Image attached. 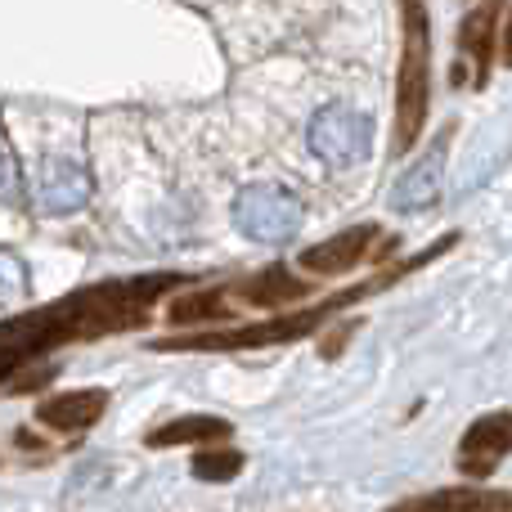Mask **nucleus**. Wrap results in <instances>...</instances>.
<instances>
[{
  "label": "nucleus",
  "instance_id": "nucleus-1",
  "mask_svg": "<svg viewBox=\"0 0 512 512\" xmlns=\"http://www.w3.org/2000/svg\"><path fill=\"white\" fill-rule=\"evenodd\" d=\"M180 274H144V279H108L77 288L68 297L36 310H18L0 324V391L5 378H18L23 369L41 364L50 351L72 342H95L108 333L140 328L153 315L162 292H171Z\"/></svg>",
  "mask_w": 512,
  "mask_h": 512
},
{
  "label": "nucleus",
  "instance_id": "nucleus-2",
  "mask_svg": "<svg viewBox=\"0 0 512 512\" xmlns=\"http://www.w3.org/2000/svg\"><path fill=\"white\" fill-rule=\"evenodd\" d=\"M405 18V50H400V77H396V153L414 149L418 131L427 122L432 104V18L427 0H400Z\"/></svg>",
  "mask_w": 512,
  "mask_h": 512
},
{
  "label": "nucleus",
  "instance_id": "nucleus-3",
  "mask_svg": "<svg viewBox=\"0 0 512 512\" xmlns=\"http://www.w3.org/2000/svg\"><path fill=\"white\" fill-rule=\"evenodd\" d=\"M301 216H306L301 198L288 185H274V180H256L234 198V225L252 243H288L301 230Z\"/></svg>",
  "mask_w": 512,
  "mask_h": 512
},
{
  "label": "nucleus",
  "instance_id": "nucleus-4",
  "mask_svg": "<svg viewBox=\"0 0 512 512\" xmlns=\"http://www.w3.org/2000/svg\"><path fill=\"white\" fill-rule=\"evenodd\" d=\"M306 144L324 167H355L360 158H369L373 122L346 104H324L315 117H310Z\"/></svg>",
  "mask_w": 512,
  "mask_h": 512
},
{
  "label": "nucleus",
  "instance_id": "nucleus-5",
  "mask_svg": "<svg viewBox=\"0 0 512 512\" xmlns=\"http://www.w3.org/2000/svg\"><path fill=\"white\" fill-rule=\"evenodd\" d=\"M512 454V409L481 414L459 441V472L472 481H486Z\"/></svg>",
  "mask_w": 512,
  "mask_h": 512
},
{
  "label": "nucleus",
  "instance_id": "nucleus-6",
  "mask_svg": "<svg viewBox=\"0 0 512 512\" xmlns=\"http://www.w3.org/2000/svg\"><path fill=\"white\" fill-rule=\"evenodd\" d=\"M445 149H450V131L436 135L432 149H427L423 158L396 180V189H391V207H396L400 216H414V212L436 207L441 185H445Z\"/></svg>",
  "mask_w": 512,
  "mask_h": 512
},
{
  "label": "nucleus",
  "instance_id": "nucleus-7",
  "mask_svg": "<svg viewBox=\"0 0 512 512\" xmlns=\"http://www.w3.org/2000/svg\"><path fill=\"white\" fill-rule=\"evenodd\" d=\"M36 207H41L45 216H72L86 207L90 198V176L81 162L72 158H45L41 167H36Z\"/></svg>",
  "mask_w": 512,
  "mask_h": 512
},
{
  "label": "nucleus",
  "instance_id": "nucleus-8",
  "mask_svg": "<svg viewBox=\"0 0 512 512\" xmlns=\"http://www.w3.org/2000/svg\"><path fill=\"white\" fill-rule=\"evenodd\" d=\"M373 239H378V225H351V230L333 234L324 243H310L301 252V270H315V274H346L369 256Z\"/></svg>",
  "mask_w": 512,
  "mask_h": 512
},
{
  "label": "nucleus",
  "instance_id": "nucleus-9",
  "mask_svg": "<svg viewBox=\"0 0 512 512\" xmlns=\"http://www.w3.org/2000/svg\"><path fill=\"white\" fill-rule=\"evenodd\" d=\"M104 409H108L104 387H81V391H59V396L41 400L36 418L50 432H86V427H95L104 418Z\"/></svg>",
  "mask_w": 512,
  "mask_h": 512
},
{
  "label": "nucleus",
  "instance_id": "nucleus-10",
  "mask_svg": "<svg viewBox=\"0 0 512 512\" xmlns=\"http://www.w3.org/2000/svg\"><path fill=\"white\" fill-rule=\"evenodd\" d=\"M391 512H512V490H486V486H450L436 495L405 499Z\"/></svg>",
  "mask_w": 512,
  "mask_h": 512
},
{
  "label": "nucleus",
  "instance_id": "nucleus-11",
  "mask_svg": "<svg viewBox=\"0 0 512 512\" xmlns=\"http://www.w3.org/2000/svg\"><path fill=\"white\" fill-rule=\"evenodd\" d=\"M508 9V0H481L468 18L459 23V50L477 63V86H486L490 63H495V27L499 14Z\"/></svg>",
  "mask_w": 512,
  "mask_h": 512
},
{
  "label": "nucleus",
  "instance_id": "nucleus-12",
  "mask_svg": "<svg viewBox=\"0 0 512 512\" xmlns=\"http://www.w3.org/2000/svg\"><path fill=\"white\" fill-rule=\"evenodd\" d=\"M234 292H239L248 306L283 310V306H292V301H306V297H310V283L297 279L288 265H265V270H256L252 279L234 283Z\"/></svg>",
  "mask_w": 512,
  "mask_h": 512
},
{
  "label": "nucleus",
  "instance_id": "nucleus-13",
  "mask_svg": "<svg viewBox=\"0 0 512 512\" xmlns=\"http://www.w3.org/2000/svg\"><path fill=\"white\" fill-rule=\"evenodd\" d=\"M230 436V423L225 418H212V414H180L171 423L153 427L149 432V445L162 450V445H203V441H225Z\"/></svg>",
  "mask_w": 512,
  "mask_h": 512
},
{
  "label": "nucleus",
  "instance_id": "nucleus-14",
  "mask_svg": "<svg viewBox=\"0 0 512 512\" xmlns=\"http://www.w3.org/2000/svg\"><path fill=\"white\" fill-rule=\"evenodd\" d=\"M189 472H194L198 481H207V486H221V481H230L243 472V454L239 450H198L194 463H189Z\"/></svg>",
  "mask_w": 512,
  "mask_h": 512
},
{
  "label": "nucleus",
  "instance_id": "nucleus-15",
  "mask_svg": "<svg viewBox=\"0 0 512 512\" xmlns=\"http://www.w3.org/2000/svg\"><path fill=\"white\" fill-rule=\"evenodd\" d=\"M27 292V270L9 252H0V301H14Z\"/></svg>",
  "mask_w": 512,
  "mask_h": 512
},
{
  "label": "nucleus",
  "instance_id": "nucleus-16",
  "mask_svg": "<svg viewBox=\"0 0 512 512\" xmlns=\"http://www.w3.org/2000/svg\"><path fill=\"white\" fill-rule=\"evenodd\" d=\"M0 203H23V176L9 153H0Z\"/></svg>",
  "mask_w": 512,
  "mask_h": 512
},
{
  "label": "nucleus",
  "instance_id": "nucleus-17",
  "mask_svg": "<svg viewBox=\"0 0 512 512\" xmlns=\"http://www.w3.org/2000/svg\"><path fill=\"white\" fill-rule=\"evenodd\" d=\"M504 63L512 68V9H508V23H504Z\"/></svg>",
  "mask_w": 512,
  "mask_h": 512
}]
</instances>
